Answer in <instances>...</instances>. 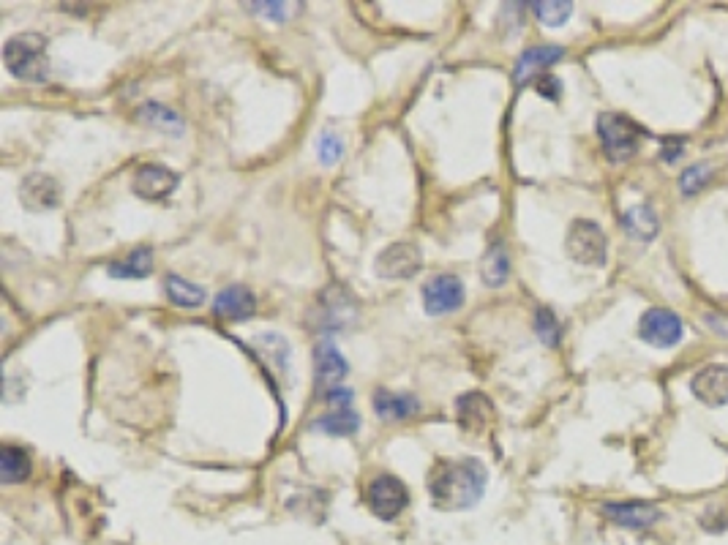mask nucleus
<instances>
[{
    "label": "nucleus",
    "mask_w": 728,
    "mask_h": 545,
    "mask_svg": "<svg viewBox=\"0 0 728 545\" xmlns=\"http://www.w3.org/2000/svg\"><path fill=\"white\" fill-rule=\"evenodd\" d=\"M489 483V472L478 458H445L431 469V505L442 513H456L478 505Z\"/></svg>",
    "instance_id": "nucleus-1"
},
{
    "label": "nucleus",
    "mask_w": 728,
    "mask_h": 545,
    "mask_svg": "<svg viewBox=\"0 0 728 545\" xmlns=\"http://www.w3.org/2000/svg\"><path fill=\"white\" fill-rule=\"evenodd\" d=\"M3 63L11 77L22 82H47L50 77V55H47V41L39 33H17L6 41L3 47Z\"/></svg>",
    "instance_id": "nucleus-2"
},
{
    "label": "nucleus",
    "mask_w": 728,
    "mask_h": 545,
    "mask_svg": "<svg viewBox=\"0 0 728 545\" xmlns=\"http://www.w3.org/2000/svg\"><path fill=\"white\" fill-rule=\"evenodd\" d=\"M598 134L611 161L630 159L641 145V129L625 115L603 112L598 118Z\"/></svg>",
    "instance_id": "nucleus-3"
},
{
    "label": "nucleus",
    "mask_w": 728,
    "mask_h": 545,
    "mask_svg": "<svg viewBox=\"0 0 728 545\" xmlns=\"http://www.w3.org/2000/svg\"><path fill=\"white\" fill-rule=\"evenodd\" d=\"M568 254L581 265H603L606 262V235L595 221L579 218L568 229Z\"/></svg>",
    "instance_id": "nucleus-4"
},
{
    "label": "nucleus",
    "mask_w": 728,
    "mask_h": 545,
    "mask_svg": "<svg viewBox=\"0 0 728 545\" xmlns=\"http://www.w3.org/2000/svg\"><path fill=\"white\" fill-rule=\"evenodd\" d=\"M409 505L407 486L399 477L393 475H377L369 483V507L371 513L382 521H393L399 518Z\"/></svg>",
    "instance_id": "nucleus-5"
},
{
    "label": "nucleus",
    "mask_w": 728,
    "mask_h": 545,
    "mask_svg": "<svg viewBox=\"0 0 728 545\" xmlns=\"http://www.w3.org/2000/svg\"><path fill=\"white\" fill-rule=\"evenodd\" d=\"M682 333H685L682 319L669 308H649L639 322V338L647 341L649 347H674V344H679Z\"/></svg>",
    "instance_id": "nucleus-6"
},
{
    "label": "nucleus",
    "mask_w": 728,
    "mask_h": 545,
    "mask_svg": "<svg viewBox=\"0 0 728 545\" xmlns=\"http://www.w3.org/2000/svg\"><path fill=\"white\" fill-rule=\"evenodd\" d=\"M423 306L431 317H442V314H453L464 306V284L459 278L442 273L426 281L423 287Z\"/></svg>",
    "instance_id": "nucleus-7"
},
{
    "label": "nucleus",
    "mask_w": 728,
    "mask_h": 545,
    "mask_svg": "<svg viewBox=\"0 0 728 545\" xmlns=\"http://www.w3.org/2000/svg\"><path fill=\"white\" fill-rule=\"evenodd\" d=\"M350 374V366L347 360L339 352V347L333 341H320L317 349H314V382H317V390L322 396H328L330 390L341 387V382L347 379Z\"/></svg>",
    "instance_id": "nucleus-8"
},
{
    "label": "nucleus",
    "mask_w": 728,
    "mask_h": 545,
    "mask_svg": "<svg viewBox=\"0 0 728 545\" xmlns=\"http://www.w3.org/2000/svg\"><path fill=\"white\" fill-rule=\"evenodd\" d=\"M420 268H423V254H420V248L415 243H393L374 262L377 276L393 278V281L412 278Z\"/></svg>",
    "instance_id": "nucleus-9"
},
{
    "label": "nucleus",
    "mask_w": 728,
    "mask_h": 545,
    "mask_svg": "<svg viewBox=\"0 0 728 545\" xmlns=\"http://www.w3.org/2000/svg\"><path fill=\"white\" fill-rule=\"evenodd\" d=\"M180 175L172 172L170 167L164 164H142L137 172H134V180H131V189L140 199H148V202H161L167 199L172 191L178 189Z\"/></svg>",
    "instance_id": "nucleus-10"
},
{
    "label": "nucleus",
    "mask_w": 728,
    "mask_h": 545,
    "mask_svg": "<svg viewBox=\"0 0 728 545\" xmlns=\"http://www.w3.org/2000/svg\"><path fill=\"white\" fill-rule=\"evenodd\" d=\"M565 55L562 47H554V44H543V47H532V50L521 52L519 63H516V69H513V82H516V88L521 85H527L532 80H540V77H546V69H551L554 63H559Z\"/></svg>",
    "instance_id": "nucleus-11"
},
{
    "label": "nucleus",
    "mask_w": 728,
    "mask_h": 545,
    "mask_svg": "<svg viewBox=\"0 0 728 545\" xmlns=\"http://www.w3.org/2000/svg\"><path fill=\"white\" fill-rule=\"evenodd\" d=\"M20 202L28 210H52L60 205L58 180L44 172H33L20 183Z\"/></svg>",
    "instance_id": "nucleus-12"
},
{
    "label": "nucleus",
    "mask_w": 728,
    "mask_h": 545,
    "mask_svg": "<svg viewBox=\"0 0 728 545\" xmlns=\"http://www.w3.org/2000/svg\"><path fill=\"white\" fill-rule=\"evenodd\" d=\"M690 387H693V396L699 398L701 404L723 407V404H728V366L715 363V366L701 368L690 382Z\"/></svg>",
    "instance_id": "nucleus-13"
},
{
    "label": "nucleus",
    "mask_w": 728,
    "mask_h": 545,
    "mask_svg": "<svg viewBox=\"0 0 728 545\" xmlns=\"http://www.w3.org/2000/svg\"><path fill=\"white\" fill-rule=\"evenodd\" d=\"M213 311H216L221 319L243 322V319L254 317V311H257V298L251 295L249 287L232 284V287L221 289L219 295H216V300H213Z\"/></svg>",
    "instance_id": "nucleus-14"
},
{
    "label": "nucleus",
    "mask_w": 728,
    "mask_h": 545,
    "mask_svg": "<svg viewBox=\"0 0 728 545\" xmlns=\"http://www.w3.org/2000/svg\"><path fill=\"white\" fill-rule=\"evenodd\" d=\"M355 317V303H352L350 292L341 287H330L322 292L320 298V327L322 330H336V327H347L350 319Z\"/></svg>",
    "instance_id": "nucleus-15"
},
{
    "label": "nucleus",
    "mask_w": 728,
    "mask_h": 545,
    "mask_svg": "<svg viewBox=\"0 0 728 545\" xmlns=\"http://www.w3.org/2000/svg\"><path fill=\"white\" fill-rule=\"evenodd\" d=\"M603 513L619 526L628 529H647L660 518L658 507L647 505V502H622V505H606Z\"/></svg>",
    "instance_id": "nucleus-16"
},
{
    "label": "nucleus",
    "mask_w": 728,
    "mask_h": 545,
    "mask_svg": "<svg viewBox=\"0 0 728 545\" xmlns=\"http://www.w3.org/2000/svg\"><path fill=\"white\" fill-rule=\"evenodd\" d=\"M456 417L464 431H475L480 434L491 417V401L483 393H467L456 401Z\"/></svg>",
    "instance_id": "nucleus-17"
},
{
    "label": "nucleus",
    "mask_w": 728,
    "mask_h": 545,
    "mask_svg": "<svg viewBox=\"0 0 728 545\" xmlns=\"http://www.w3.org/2000/svg\"><path fill=\"white\" fill-rule=\"evenodd\" d=\"M112 278H148L153 273V248H134L123 259H115L107 265Z\"/></svg>",
    "instance_id": "nucleus-18"
},
{
    "label": "nucleus",
    "mask_w": 728,
    "mask_h": 545,
    "mask_svg": "<svg viewBox=\"0 0 728 545\" xmlns=\"http://www.w3.org/2000/svg\"><path fill=\"white\" fill-rule=\"evenodd\" d=\"M374 409L382 420H404V417L415 415L420 409L418 398L407 396V393H390V390H377L374 396Z\"/></svg>",
    "instance_id": "nucleus-19"
},
{
    "label": "nucleus",
    "mask_w": 728,
    "mask_h": 545,
    "mask_svg": "<svg viewBox=\"0 0 728 545\" xmlns=\"http://www.w3.org/2000/svg\"><path fill=\"white\" fill-rule=\"evenodd\" d=\"M510 273V262H508V251H505V243H491L489 251L483 254V262H480V276H483V284L491 289L502 287L508 281Z\"/></svg>",
    "instance_id": "nucleus-20"
},
{
    "label": "nucleus",
    "mask_w": 728,
    "mask_h": 545,
    "mask_svg": "<svg viewBox=\"0 0 728 545\" xmlns=\"http://www.w3.org/2000/svg\"><path fill=\"white\" fill-rule=\"evenodd\" d=\"M360 428V415L352 407L330 409L328 415H322L314 420V431L330 436H352L358 434Z\"/></svg>",
    "instance_id": "nucleus-21"
},
{
    "label": "nucleus",
    "mask_w": 728,
    "mask_h": 545,
    "mask_svg": "<svg viewBox=\"0 0 728 545\" xmlns=\"http://www.w3.org/2000/svg\"><path fill=\"white\" fill-rule=\"evenodd\" d=\"M30 456L22 450V447H14V445H6L0 450V483H22V480H28L30 477Z\"/></svg>",
    "instance_id": "nucleus-22"
},
{
    "label": "nucleus",
    "mask_w": 728,
    "mask_h": 545,
    "mask_svg": "<svg viewBox=\"0 0 728 545\" xmlns=\"http://www.w3.org/2000/svg\"><path fill=\"white\" fill-rule=\"evenodd\" d=\"M622 227L628 229L630 238H639V240H652L658 235V216L652 213V208L647 205H636V208H630L625 216H622Z\"/></svg>",
    "instance_id": "nucleus-23"
},
{
    "label": "nucleus",
    "mask_w": 728,
    "mask_h": 545,
    "mask_svg": "<svg viewBox=\"0 0 728 545\" xmlns=\"http://www.w3.org/2000/svg\"><path fill=\"white\" fill-rule=\"evenodd\" d=\"M164 289H167V298L175 303V306H183V308H197L205 303V289L197 287V284H191L186 278L180 276H167L164 281Z\"/></svg>",
    "instance_id": "nucleus-24"
},
{
    "label": "nucleus",
    "mask_w": 728,
    "mask_h": 545,
    "mask_svg": "<svg viewBox=\"0 0 728 545\" xmlns=\"http://www.w3.org/2000/svg\"><path fill=\"white\" fill-rule=\"evenodd\" d=\"M140 120L153 129L167 131V134H183V120H180L178 112H172L170 107H164L159 101H148L140 109Z\"/></svg>",
    "instance_id": "nucleus-25"
},
{
    "label": "nucleus",
    "mask_w": 728,
    "mask_h": 545,
    "mask_svg": "<svg viewBox=\"0 0 728 545\" xmlns=\"http://www.w3.org/2000/svg\"><path fill=\"white\" fill-rule=\"evenodd\" d=\"M529 9L532 14L538 17L543 25H549V28H559V25H565L570 20V14H573V3H565V0H540V3H529Z\"/></svg>",
    "instance_id": "nucleus-26"
},
{
    "label": "nucleus",
    "mask_w": 728,
    "mask_h": 545,
    "mask_svg": "<svg viewBox=\"0 0 728 545\" xmlns=\"http://www.w3.org/2000/svg\"><path fill=\"white\" fill-rule=\"evenodd\" d=\"M535 330H538V338L546 344V347H557L559 344V325L557 317L551 314L549 308H540L538 317H535Z\"/></svg>",
    "instance_id": "nucleus-27"
},
{
    "label": "nucleus",
    "mask_w": 728,
    "mask_h": 545,
    "mask_svg": "<svg viewBox=\"0 0 728 545\" xmlns=\"http://www.w3.org/2000/svg\"><path fill=\"white\" fill-rule=\"evenodd\" d=\"M246 9H254L262 17H270V20L284 22L295 14L292 9H300V3H281V0H276V3H246Z\"/></svg>",
    "instance_id": "nucleus-28"
},
{
    "label": "nucleus",
    "mask_w": 728,
    "mask_h": 545,
    "mask_svg": "<svg viewBox=\"0 0 728 545\" xmlns=\"http://www.w3.org/2000/svg\"><path fill=\"white\" fill-rule=\"evenodd\" d=\"M709 178H712V169L704 167V164H699V167H690L682 172V178H679V189H682V194H696V191H699Z\"/></svg>",
    "instance_id": "nucleus-29"
},
{
    "label": "nucleus",
    "mask_w": 728,
    "mask_h": 545,
    "mask_svg": "<svg viewBox=\"0 0 728 545\" xmlns=\"http://www.w3.org/2000/svg\"><path fill=\"white\" fill-rule=\"evenodd\" d=\"M341 153H344V142L336 134L325 131L320 142H317V156H320L322 164H336L341 159Z\"/></svg>",
    "instance_id": "nucleus-30"
},
{
    "label": "nucleus",
    "mask_w": 728,
    "mask_h": 545,
    "mask_svg": "<svg viewBox=\"0 0 728 545\" xmlns=\"http://www.w3.org/2000/svg\"><path fill=\"white\" fill-rule=\"evenodd\" d=\"M538 90L546 96V99L557 101L559 93H562V85H559L557 77H540L538 80Z\"/></svg>",
    "instance_id": "nucleus-31"
},
{
    "label": "nucleus",
    "mask_w": 728,
    "mask_h": 545,
    "mask_svg": "<svg viewBox=\"0 0 728 545\" xmlns=\"http://www.w3.org/2000/svg\"><path fill=\"white\" fill-rule=\"evenodd\" d=\"M677 153H682V139H666V150H663V159L674 161Z\"/></svg>",
    "instance_id": "nucleus-32"
}]
</instances>
